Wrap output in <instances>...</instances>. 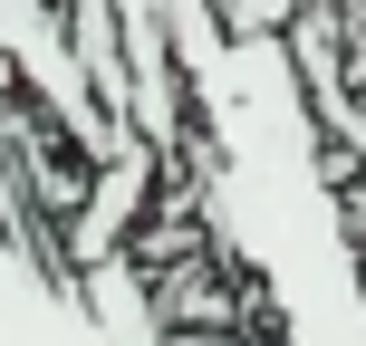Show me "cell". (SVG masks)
I'll use <instances>...</instances> for the list:
<instances>
[]
</instances>
